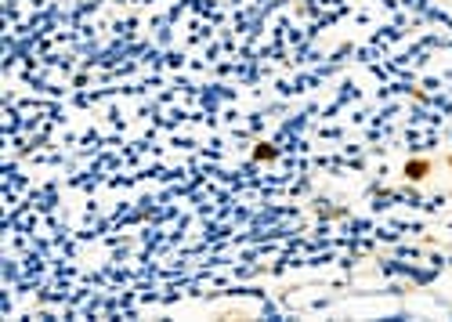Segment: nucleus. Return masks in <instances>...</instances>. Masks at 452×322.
<instances>
[{"label":"nucleus","mask_w":452,"mask_h":322,"mask_svg":"<svg viewBox=\"0 0 452 322\" xmlns=\"http://www.w3.org/2000/svg\"><path fill=\"white\" fill-rule=\"evenodd\" d=\"M254 159H275V149H272V145H257V149H254Z\"/></svg>","instance_id":"f03ea898"},{"label":"nucleus","mask_w":452,"mask_h":322,"mask_svg":"<svg viewBox=\"0 0 452 322\" xmlns=\"http://www.w3.org/2000/svg\"><path fill=\"white\" fill-rule=\"evenodd\" d=\"M405 174H409L412 181H420V177L427 174V159H412V163H405Z\"/></svg>","instance_id":"f257e3e1"}]
</instances>
